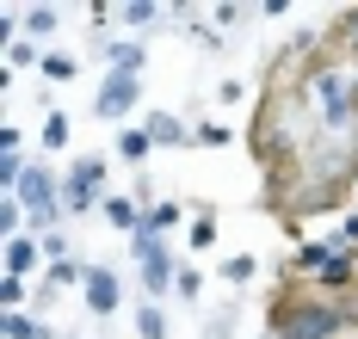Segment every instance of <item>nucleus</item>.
Returning <instances> with one entry per match:
<instances>
[{"mask_svg":"<svg viewBox=\"0 0 358 339\" xmlns=\"http://www.w3.org/2000/svg\"><path fill=\"white\" fill-rule=\"evenodd\" d=\"M334 43H340V50L352 56V68H358V6H352V13H340V19H334Z\"/></svg>","mask_w":358,"mask_h":339,"instance_id":"nucleus-14","label":"nucleus"},{"mask_svg":"<svg viewBox=\"0 0 358 339\" xmlns=\"http://www.w3.org/2000/svg\"><path fill=\"white\" fill-rule=\"evenodd\" d=\"M148 136H155L161 149H179V142H185V123H179L173 112H148Z\"/></svg>","mask_w":358,"mask_h":339,"instance_id":"nucleus-12","label":"nucleus"},{"mask_svg":"<svg viewBox=\"0 0 358 339\" xmlns=\"http://www.w3.org/2000/svg\"><path fill=\"white\" fill-rule=\"evenodd\" d=\"M106 160H74L69 173H62V210L69 216H87L93 204H106Z\"/></svg>","mask_w":358,"mask_h":339,"instance_id":"nucleus-4","label":"nucleus"},{"mask_svg":"<svg viewBox=\"0 0 358 339\" xmlns=\"http://www.w3.org/2000/svg\"><path fill=\"white\" fill-rule=\"evenodd\" d=\"M179 216H185V210H179L173 197H161V204H148V216H143V228H155V234H167V228H173Z\"/></svg>","mask_w":358,"mask_h":339,"instance_id":"nucleus-15","label":"nucleus"},{"mask_svg":"<svg viewBox=\"0 0 358 339\" xmlns=\"http://www.w3.org/2000/svg\"><path fill=\"white\" fill-rule=\"evenodd\" d=\"M0 302H6V315H19V308L31 302V284H25V278H0Z\"/></svg>","mask_w":358,"mask_h":339,"instance_id":"nucleus-19","label":"nucleus"},{"mask_svg":"<svg viewBox=\"0 0 358 339\" xmlns=\"http://www.w3.org/2000/svg\"><path fill=\"white\" fill-rule=\"evenodd\" d=\"M80 302H87L93 315H111V308L124 302V290H117V271H111V265H87V284H80Z\"/></svg>","mask_w":358,"mask_h":339,"instance_id":"nucleus-6","label":"nucleus"},{"mask_svg":"<svg viewBox=\"0 0 358 339\" xmlns=\"http://www.w3.org/2000/svg\"><path fill=\"white\" fill-rule=\"evenodd\" d=\"M43 75H50V80H74V75H80V62H74V56H43Z\"/></svg>","mask_w":358,"mask_h":339,"instance_id":"nucleus-25","label":"nucleus"},{"mask_svg":"<svg viewBox=\"0 0 358 339\" xmlns=\"http://www.w3.org/2000/svg\"><path fill=\"white\" fill-rule=\"evenodd\" d=\"M198 142H210V149H222V142H229V123H204V130H198Z\"/></svg>","mask_w":358,"mask_h":339,"instance_id":"nucleus-29","label":"nucleus"},{"mask_svg":"<svg viewBox=\"0 0 358 339\" xmlns=\"http://www.w3.org/2000/svg\"><path fill=\"white\" fill-rule=\"evenodd\" d=\"M99 210H106V223H111V228H124V234H136V228H143V216H148L136 191H111Z\"/></svg>","mask_w":358,"mask_h":339,"instance_id":"nucleus-7","label":"nucleus"},{"mask_svg":"<svg viewBox=\"0 0 358 339\" xmlns=\"http://www.w3.org/2000/svg\"><path fill=\"white\" fill-rule=\"evenodd\" d=\"M25 149V136H19V123H6V130H0V154H19Z\"/></svg>","mask_w":358,"mask_h":339,"instance_id":"nucleus-28","label":"nucleus"},{"mask_svg":"<svg viewBox=\"0 0 358 339\" xmlns=\"http://www.w3.org/2000/svg\"><path fill=\"white\" fill-rule=\"evenodd\" d=\"M0 333L6 339H56V327H50V321H31V315L19 308V315H0Z\"/></svg>","mask_w":358,"mask_h":339,"instance_id":"nucleus-11","label":"nucleus"},{"mask_svg":"<svg viewBox=\"0 0 358 339\" xmlns=\"http://www.w3.org/2000/svg\"><path fill=\"white\" fill-rule=\"evenodd\" d=\"M346 327H358V302L352 296H322V290H278L266 333L272 339H340Z\"/></svg>","mask_w":358,"mask_h":339,"instance_id":"nucleus-1","label":"nucleus"},{"mask_svg":"<svg viewBox=\"0 0 358 339\" xmlns=\"http://www.w3.org/2000/svg\"><path fill=\"white\" fill-rule=\"evenodd\" d=\"M37 265H43V241L37 234H13L6 241V278H31Z\"/></svg>","mask_w":358,"mask_h":339,"instance_id":"nucleus-8","label":"nucleus"},{"mask_svg":"<svg viewBox=\"0 0 358 339\" xmlns=\"http://www.w3.org/2000/svg\"><path fill=\"white\" fill-rule=\"evenodd\" d=\"M117 154H124L130 167H143L148 154H155V136H148V123H124V136H117Z\"/></svg>","mask_w":358,"mask_h":339,"instance_id":"nucleus-10","label":"nucleus"},{"mask_svg":"<svg viewBox=\"0 0 358 339\" xmlns=\"http://www.w3.org/2000/svg\"><path fill=\"white\" fill-rule=\"evenodd\" d=\"M143 105V75H106L99 93H93V112L99 117H130Z\"/></svg>","mask_w":358,"mask_h":339,"instance_id":"nucleus-5","label":"nucleus"},{"mask_svg":"<svg viewBox=\"0 0 358 339\" xmlns=\"http://www.w3.org/2000/svg\"><path fill=\"white\" fill-rule=\"evenodd\" d=\"M130 253H136V265H143V290L148 296H167L173 278H179V259H173V247H167V234L136 228V234H130Z\"/></svg>","mask_w":358,"mask_h":339,"instance_id":"nucleus-3","label":"nucleus"},{"mask_svg":"<svg viewBox=\"0 0 358 339\" xmlns=\"http://www.w3.org/2000/svg\"><path fill=\"white\" fill-rule=\"evenodd\" d=\"M352 302H358V296H352Z\"/></svg>","mask_w":358,"mask_h":339,"instance_id":"nucleus-30","label":"nucleus"},{"mask_svg":"<svg viewBox=\"0 0 358 339\" xmlns=\"http://www.w3.org/2000/svg\"><path fill=\"white\" fill-rule=\"evenodd\" d=\"M106 62H111V75H143L148 50L136 38H117V43H106Z\"/></svg>","mask_w":358,"mask_h":339,"instance_id":"nucleus-9","label":"nucleus"},{"mask_svg":"<svg viewBox=\"0 0 358 339\" xmlns=\"http://www.w3.org/2000/svg\"><path fill=\"white\" fill-rule=\"evenodd\" d=\"M117 13H124V25H136V31H148V25L161 19V6H155V0H124Z\"/></svg>","mask_w":358,"mask_h":339,"instance_id":"nucleus-17","label":"nucleus"},{"mask_svg":"<svg viewBox=\"0 0 358 339\" xmlns=\"http://www.w3.org/2000/svg\"><path fill=\"white\" fill-rule=\"evenodd\" d=\"M13 197L25 204V216H31L37 234H50V228L69 216V210H62V179H56L50 167H37V160L25 167V179H19V191H13Z\"/></svg>","mask_w":358,"mask_h":339,"instance_id":"nucleus-2","label":"nucleus"},{"mask_svg":"<svg viewBox=\"0 0 358 339\" xmlns=\"http://www.w3.org/2000/svg\"><path fill=\"white\" fill-rule=\"evenodd\" d=\"M222 278H229V284H248L253 278V253H229V259H222Z\"/></svg>","mask_w":358,"mask_h":339,"instance_id":"nucleus-23","label":"nucleus"},{"mask_svg":"<svg viewBox=\"0 0 358 339\" xmlns=\"http://www.w3.org/2000/svg\"><path fill=\"white\" fill-rule=\"evenodd\" d=\"M340 247L358 253V210H346V223H340Z\"/></svg>","mask_w":358,"mask_h":339,"instance_id":"nucleus-27","label":"nucleus"},{"mask_svg":"<svg viewBox=\"0 0 358 339\" xmlns=\"http://www.w3.org/2000/svg\"><path fill=\"white\" fill-rule=\"evenodd\" d=\"M136 339H167V315H161L155 302H143V308H136Z\"/></svg>","mask_w":358,"mask_h":339,"instance_id":"nucleus-16","label":"nucleus"},{"mask_svg":"<svg viewBox=\"0 0 358 339\" xmlns=\"http://www.w3.org/2000/svg\"><path fill=\"white\" fill-rule=\"evenodd\" d=\"M25 31H31V38H50V31H56V13H50V6H31V13H25Z\"/></svg>","mask_w":358,"mask_h":339,"instance_id":"nucleus-24","label":"nucleus"},{"mask_svg":"<svg viewBox=\"0 0 358 339\" xmlns=\"http://www.w3.org/2000/svg\"><path fill=\"white\" fill-rule=\"evenodd\" d=\"M43 149H50V154L69 149V117H62V112H43Z\"/></svg>","mask_w":358,"mask_h":339,"instance_id":"nucleus-18","label":"nucleus"},{"mask_svg":"<svg viewBox=\"0 0 358 339\" xmlns=\"http://www.w3.org/2000/svg\"><path fill=\"white\" fill-rule=\"evenodd\" d=\"M173 290H179V296H185V302H198V296H204V278H198V265H179Z\"/></svg>","mask_w":358,"mask_h":339,"instance_id":"nucleus-22","label":"nucleus"},{"mask_svg":"<svg viewBox=\"0 0 358 339\" xmlns=\"http://www.w3.org/2000/svg\"><path fill=\"white\" fill-rule=\"evenodd\" d=\"M31 62H43L31 43H6V68H31Z\"/></svg>","mask_w":358,"mask_h":339,"instance_id":"nucleus-26","label":"nucleus"},{"mask_svg":"<svg viewBox=\"0 0 358 339\" xmlns=\"http://www.w3.org/2000/svg\"><path fill=\"white\" fill-rule=\"evenodd\" d=\"M210 241H216V216H210V210H204V204H198V216H192V247L204 253Z\"/></svg>","mask_w":358,"mask_h":339,"instance_id":"nucleus-20","label":"nucleus"},{"mask_svg":"<svg viewBox=\"0 0 358 339\" xmlns=\"http://www.w3.org/2000/svg\"><path fill=\"white\" fill-rule=\"evenodd\" d=\"M37 241H43V259H50V265H56V259H74V247H69V234H62V228L37 234Z\"/></svg>","mask_w":358,"mask_h":339,"instance_id":"nucleus-21","label":"nucleus"},{"mask_svg":"<svg viewBox=\"0 0 358 339\" xmlns=\"http://www.w3.org/2000/svg\"><path fill=\"white\" fill-rule=\"evenodd\" d=\"M43 284H50V290H69V284H87V265H80V259H56L50 271H43Z\"/></svg>","mask_w":358,"mask_h":339,"instance_id":"nucleus-13","label":"nucleus"}]
</instances>
